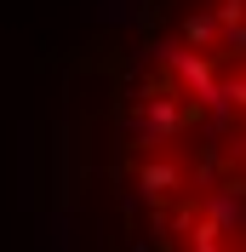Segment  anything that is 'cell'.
<instances>
[{
  "label": "cell",
  "instance_id": "2",
  "mask_svg": "<svg viewBox=\"0 0 246 252\" xmlns=\"http://www.w3.org/2000/svg\"><path fill=\"white\" fill-rule=\"evenodd\" d=\"M212 29H217V23H212L206 12H195V17H189V40H195V46H200V40H212Z\"/></svg>",
  "mask_w": 246,
  "mask_h": 252
},
{
  "label": "cell",
  "instance_id": "1",
  "mask_svg": "<svg viewBox=\"0 0 246 252\" xmlns=\"http://www.w3.org/2000/svg\"><path fill=\"white\" fill-rule=\"evenodd\" d=\"M172 189H178V166L149 160V166H143V195H149V201H160V195H172Z\"/></svg>",
  "mask_w": 246,
  "mask_h": 252
}]
</instances>
